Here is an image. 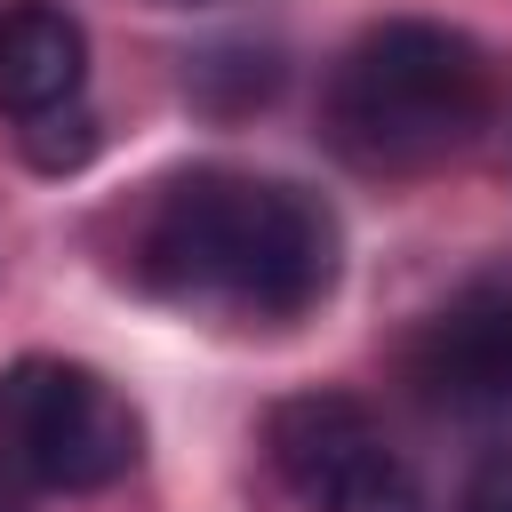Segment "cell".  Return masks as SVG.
I'll return each instance as SVG.
<instances>
[{"instance_id": "obj_1", "label": "cell", "mask_w": 512, "mask_h": 512, "mask_svg": "<svg viewBox=\"0 0 512 512\" xmlns=\"http://www.w3.org/2000/svg\"><path fill=\"white\" fill-rule=\"evenodd\" d=\"M336 208L288 176L184 168L136 224V272L152 296L216 320H304L336 288Z\"/></svg>"}, {"instance_id": "obj_2", "label": "cell", "mask_w": 512, "mask_h": 512, "mask_svg": "<svg viewBox=\"0 0 512 512\" xmlns=\"http://www.w3.org/2000/svg\"><path fill=\"white\" fill-rule=\"evenodd\" d=\"M328 144L368 176H416L456 160L488 120V56L432 16L368 24L328 72Z\"/></svg>"}, {"instance_id": "obj_3", "label": "cell", "mask_w": 512, "mask_h": 512, "mask_svg": "<svg viewBox=\"0 0 512 512\" xmlns=\"http://www.w3.org/2000/svg\"><path fill=\"white\" fill-rule=\"evenodd\" d=\"M144 448L136 408L80 360L24 352L0 368V464H16L32 488L88 496L112 488Z\"/></svg>"}, {"instance_id": "obj_4", "label": "cell", "mask_w": 512, "mask_h": 512, "mask_svg": "<svg viewBox=\"0 0 512 512\" xmlns=\"http://www.w3.org/2000/svg\"><path fill=\"white\" fill-rule=\"evenodd\" d=\"M280 480L312 512H424V488L352 392H296L264 424Z\"/></svg>"}, {"instance_id": "obj_5", "label": "cell", "mask_w": 512, "mask_h": 512, "mask_svg": "<svg viewBox=\"0 0 512 512\" xmlns=\"http://www.w3.org/2000/svg\"><path fill=\"white\" fill-rule=\"evenodd\" d=\"M408 384L440 416H512V280L456 288L408 336Z\"/></svg>"}, {"instance_id": "obj_6", "label": "cell", "mask_w": 512, "mask_h": 512, "mask_svg": "<svg viewBox=\"0 0 512 512\" xmlns=\"http://www.w3.org/2000/svg\"><path fill=\"white\" fill-rule=\"evenodd\" d=\"M88 88V32L64 8H16L0 16V104L16 120L80 104Z\"/></svg>"}, {"instance_id": "obj_7", "label": "cell", "mask_w": 512, "mask_h": 512, "mask_svg": "<svg viewBox=\"0 0 512 512\" xmlns=\"http://www.w3.org/2000/svg\"><path fill=\"white\" fill-rule=\"evenodd\" d=\"M16 136H24V160H32V168L64 176V168H80V160L96 152V112H88V104H56V112L16 120Z\"/></svg>"}, {"instance_id": "obj_8", "label": "cell", "mask_w": 512, "mask_h": 512, "mask_svg": "<svg viewBox=\"0 0 512 512\" xmlns=\"http://www.w3.org/2000/svg\"><path fill=\"white\" fill-rule=\"evenodd\" d=\"M456 512H512V440L480 448V464L464 472V496H456Z\"/></svg>"}, {"instance_id": "obj_9", "label": "cell", "mask_w": 512, "mask_h": 512, "mask_svg": "<svg viewBox=\"0 0 512 512\" xmlns=\"http://www.w3.org/2000/svg\"><path fill=\"white\" fill-rule=\"evenodd\" d=\"M0 512H16V496H8V480H0Z\"/></svg>"}]
</instances>
